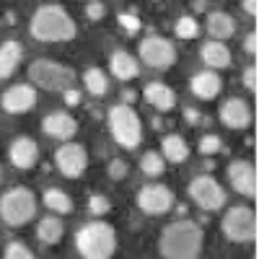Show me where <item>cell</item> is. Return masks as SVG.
Masks as SVG:
<instances>
[{"mask_svg": "<svg viewBox=\"0 0 259 259\" xmlns=\"http://www.w3.org/2000/svg\"><path fill=\"white\" fill-rule=\"evenodd\" d=\"M78 26L73 16L62 6H39L36 13L31 16V36L36 41H70L75 39Z\"/></svg>", "mask_w": 259, "mask_h": 259, "instance_id": "cell-1", "label": "cell"}, {"mask_svg": "<svg viewBox=\"0 0 259 259\" xmlns=\"http://www.w3.org/2000/svg\"><path fill=\"white\" fill-rule=\"evenodd\" d=\"M161 254L166 259H197L202 251V228L192 221H177L161 233Z\"/></svg>", "mask_w": 259, "mask_h": 259, "instance_id": "cell-2", "label": "cell"}, {"mask_svg": "<svg viewBox=\"0 0 259 259\" xmlns=\"http://www.w3.org/2000/svg\"><path fill=\"white\" fill-rule=\"evenodd\" d=\"M75 246L83 259H112L117 251V233L109 223L94 221L75 233Z\"/></svg>", "mask_w": 259, "mask_h": 259, "instance_id": "cell-3", "label": "cell"}, {"mask_svg": "<svg viewBox=\"0 0 259 259\" xmlns=\"http://www.w3.org/2000/svg\"><path fill=\"white\" fill-rule=\"evenodd\" d=\"M29 78L36 89L52 94H65L75 85V70L55 60H34L29 65Z\"/></svg>", "mask_w": 259, "mask_h": 259, "instance_id": "cell-4", "label": "cell"}, {"mask_svg": "<svg viewBox=\"0 0 259 259\" xmlns=\"http://www.w3.org/2000/svg\"><path fill=\"white\" fill-rule=\"evenodd\" d=\"M109 127H112V135L122 148H138L143 140V127H140V117L130 104H117L109 109Z\"/></svg>", "mask_w": 259, "mask_h": 259, "instance_id": "cell-5", "label": "cell"}, {"mask_svg": "<svg viewBox=\"0 0 259 259\" xmlns=\"http://www.w3.org/2000/svg\"><path fill=\"white\" fill-rule=\"evenodd\" d=\"M0 215L8 226H26L36 215V197L26 187H16L3 194L0 200Z\"/></svg>", "mask_w": 259, "mask_h": 259, "instance_id": "cell-6", "label": "cell"}, {"mask_svg": "<svg viewBox=\"0 0 259 259\" xmlns=\"http://www.w3.org/2000/svg\"><path fill=\"white\" fill-rule=\"evenodd\" d=\"M223 233L233 244H251L256 239V212L244 205L231 207L223 218Z\"/></svg>", "mask_w": 259, "mask_h": 259, "instance_id": "cell-7", "label": "cell"}, {"mask_svg": "<svg viewBox=\"0 0 259 259\" xmlns=\"http://www.w3.org/2000/svg\"><path fill=\"white\" fill-rule=\"evenodd\" d=\"M189 197L197 202L202 210L212 212V210H221L226 205V189L212 177H197V179H192V184H189Z\"/></svg>", "mask_w": 259, "mask_h": 259, "instance_id": "cell-8", "label": "cell"}, {"mask_svg": "<svg viewBox=\"0 0 259 259\" xmlns=\"http://www.w3.org/2000/svg\"><path fill=\"white\" fill-rule=\"evenodd\" d=\"M140 60L150 68H171L177 62V47L163 36H145L140 41Z\"/></svg>", "mask_w": 259, "mask_h": 259, "instance_id": "cell-9", "label": "cell"}, {"mask_svg": "<svg viewBox=\"0 0 259 259\" xmlns=\"http://www.w3.org/2000/svg\"><path fill=\"white\" fill-rule=\"evenodd\" d=\"M55 163L62 171V177L75 179L85 171V166H89V153H85V148L78 145V143H65L62 148L55 150Z\"/></svg>", "mask_w": 259, "mask_h": 259, "instance_id": "cell-10", "label": "cell"}, {"mask_svg": "<svg viewBox=\"0 0 259 259\" xmlns=\"http://www.w3.org/2000/svg\"><path fill=\"white\" fill-rule=\"evenodd\" d=\"M138 205H140L143 212L163 215V212L171 210V205H174V192L166 184H145L138 192Z\"/></svg>", "mask_w": 259, "mask_h": 259, "instance_id": "cell-11", "label": "cell"}, {"mask_svg": "<svg viewBox=\"0 0 259 259\" xmlns=\"http://www.w3.org/2000/svg\"><path fill=\"white\" fill-rule=\"evenodd\" d=\"M228 179L233 184V189L244 194V197H256L259 192V182H256V168L249 161H233L228 166Z\"/></svg>", "mask_w": 259, "mask_h": 259, "instance_id": "cell-12", "label": "cell"}, {"mask_svg": "<svg viewBox=\"0 0 259 259\" xmlns=\"http://www.w3.org/2000/svg\"><path fill=\"white\" fill-rule=\"evenodd\" d=\"M34 104H36V91L34 85H26V83H16L3 94V109L11 114H24L34 109Z\"/></svg>", "mask_w": 259, "mask_h": 259, "instance_id": "cell-13", "label": "cell"}, {"mask_svg": "<svg viewBox=\"0 0 259 259\" xmlns=\"http://www.w3.org/2000/svg\"><path fill=\"white\" fill-rule=\"evenodd\" d=\"M221 122H223L226 127H231V130H244V127H249L251 112H249L246 101H241V99H228V101H223V104H221Z\"/></svg>", "mask_w": 259, "mask_h": 259, "instance_id": "cell-14", "label": "cell"}, {"mask_svg": "<svg viewBox=\"0 0 259 259\" xmlns=\"http://www.w3.org/2000/svg\"><path fill=\"white\" fill-rule=\"evenodd\" d=\"M41 130L55 138V140H70L75 133H78V122L70 117V114H62V112H52L45 117V122H41Z\"/></svg>", "mask_w": 259, "mask_h": 259, "instance_id": "cell-15", "label": "cell"}, {"mask_svg": "<svg viewBox=\"0 0 259 259\" xmlns=\"http://www.w3.org/2000/svg\"><path fill=\"white\" fill-rule=\"evenodd\" d=\"M8 156H11V163L16 168L26 171V168L36 166V161H39V145L31 138H18V140H13Z\"/></svg>", "mask_w": 259, "mask_h": 259, "instance_id": "cell-16", "label": "cell"}, {"mask_svg": "<svg viewBox=\"0 0 259 259\" xmlns=\"http://www.w3.org/2000/svg\"><path fill=\"white\" fill-rule=\"evenodd\" d=\"M221 89H223V80H221V75L218 73H197L192 78V94L197 96V99H202V101H212V99H218V94H221Z\"/></svg>", "mask_w": 259, "mask_h": 259, "instance_id": "cell-17", "label": "cell"}, {"mask_svg": "<svg viewBox=\"0 0 259 259\" xmlns=\"http://www.w3.org/2000/svg\"><path fill=\"white\" fill-rule=\"evenodd\" d=\"M145 101L158 112H171L177 106V94L166 83H150L145 89Z\"/></svg>", "mask_w": 259, "mask_h": 259, "instance_id": "cell-18", "label": "cell"}, {"mask_svg": "<svg viewBox=\"0 0 259 259\" xmlns=\"http://www.w3.org/2000/svg\"><path fill=\"white\" fill-rule=\"evenodd\" d=\"M21 57H24V47H21L18 41H13V39L3 41V45H0V78L3 80L11 78L18 68Z\"/></svg>", "mask_w": 259, "mask_h": 259, "instance_id": "cell-19", "label": "cell"}, {"mask_svg": "<svg viewBox=\"0 0 259 259\" xmlns=\"http://www.w3.org/2000/svg\"><path fill=\"white\" fill-rule=\"evenodd\" d=\"M161 158L168 163H184L189 158V145L182 135H168L161 143Z\"/></svg>", "mask_w": 259, "mask_h": 259, "instance_id": "cell-20", "label": "cell"}, {"mask_svg": "<svg viewBox=\"0 0 259 259\" xmlns=\"http://www.w3.org/2000/svg\"><path fill=\"white\" fill-rule=\"evenodd\" d=\"M207 31L215 36V41H223V39H231L236 34V21L223 13V11H215L207 16Z\"/></svg>", "mask_w": 259, "mask_h": 259, "instance_id": "cell-21", "label": "cell"}, {"mask_svg": "<svg viewBox=\"0 0 259 259\" xmlns=\"http://www.w3.org/2000/svg\"><path fill=\"white\" fill-rule=\"evenodd\" d=\"M202 60H205L207 68L223 70L231 65V52L223 41H207V45H202Z\"/></svg>", "mask_w": 259, "mask_h": 259, "instance_id": "cell-22", "label": "cell"}, {"mask_svg": "<svg viewBox=\"0 0 259 259\" xmlns=\"http://www.w3.org/2000/svg\"><path fill=\"white\" fill-rule=\"evenodd\" d=\"M109 68H112V73H114L119 80H133V78H138V73H140V68H138V60H135L133 55L122 52V50L112 55Z\"/></svg>", "mask_w": 259, "mask_h": 259, "instance_id": "cell-23", "label": "cell"}, {"mask_svg": "<svg viewBox=\"0 0 259 259\" xmlns=\"http://www.w3.org/2000/svg\"><path fill=\"white\" fill-rule=\"evenodd\" d=\"M83 83L91 96H106V91H109V78L101 68H89L83 75Z\"/></svg>", "mask_w": 259, "mask_h": 259, "instance_id": "cell-24", "label": "cell"}, {"mask_svg": "<svg viewBox=\"0 0 259 259\" xmlns=\"http://www.w3.org/2000/svg\"><path fill=\"white\" fill-rule=\"evenodd\" d=\"M36 233H39V239L45 241V244H57L62 239V233H65V226L60 218H41V223L36 226Z\"/></svg>", "mask_w": 259, "mask_h": 259, "instance_id": "cell-25", "label": "cell"}, {"mask_svg": "<svg viewBox=\"0 0 259 259\" xmlns=\"http://www.w3.org/2000/svg\"><path fill=\"white\" fill-rule=\"evenodd\" d=\"M45 205H47L52 212H60V215L73 212V200H70V194L62 192V189H47V192H45Z\"/></svg>", "mask_w": 259, "mask_h": 259, "instance_id": "cell-26", "label": "cell"}, {"mask_svg": "<svg viewBox=\"0 0 259 259\" xmlns=\"http://www.w3.org/2000/svg\"><path fill=\"white\" fill-rule=\"evenodd\" d=\"M163 166H166V161L161 158V153H156V150H148V153L140 158V168H143L145 177H158L163 171Z\"/></svg>", "mask_w": 259, "mask_h": 259, "instance_id": "cell-27", "label": "cell"}, {"mask_svg": "<svg viewBox=\"0 0 259 259\" xmlns=\"http://www.w3.org/2000/svg\"><path fill=\"white\" fill-rule=\"evenodd\" d=\"M177 36L179 39H197V34H200V24L194 21L192 16H182L179 21H177Z\"/></svg>", "mask_w": 259, "mask_h": 259, "instance_id": "cell-28", "label": "cell"}, {"mask_svg": "<svg viewBox=\"0 0 259 259\" xmlns=\"http://www.w3.org/2000/svg\"><path fill=\"white\" fill-rule=\"evenodd\" d=\"M6 259H34V251L21 241H11L6 246Z\"/></svg>", "mask_w": 259, "mask_h": 259, "instance_id": "cell-29", "label": "cell"}, {"mask_svg": "<svg viewBox=\"0 0 259 259\" xmlns=\"http://www.w3.org/2000/svg\"><path fill=\"white\" fill-rule=\"evenodd\" d=\"M221 150H223V143H221L218 135H205L200 140V153L202 156H215V153H221Z\"/></svg>", "mask_w": 259, "mask_h": 259, "instance_id": "cell-30", "label": "cell"}, {"mask_svg": "<svg viewBox=\"0 0 259 259\" xmlns=\"http://www.w3.org/2000/svg\"><path fill=\"white\" fill-rule=\"evenodd\" d=\"M89 207H91L94 215H106L112 205H109V200H106L104 194H91V197H89Z\"/></svg>", "mask_w": 259, "mask_h": 259, "instance_id": "cell-31", "label": "cell"}, {"mask_svg": "<svg viewBox=\"0 0 259 259\" xmlns=\"http://www.w3.org/2000/svg\"><path fill=\"white\" fill-rule=\"evenodd\" d=\"M119 26H122L127 34H138V31H140V18L133 16V13H119Z\"/></svg>", "mask_w": 259, "mask_h": 259, "instance_id": "cell-32", "label": "cell"}, {"mask_svg": "<svg viewBox=\"0 0 259 259\" xmlns=\"http://www.w3.org/2000/svg\"><path fill=\"white\" fill-rule=\"evenodd\" d=\"M85 16H89L91 21H99V18H104V16H106V8H104V3H99V0L89 3V6H85Z\"/></svg>", "mask_w": 259, "mask_h": 259, "instance_id": "cell-33", "label": "cell"}, {"mask_svg": "<svg viewBox=\"0 0 259 259\" xmlns=\"http://www.w3.org/2000/svg\"><path fill=\"white\" fill-rule=\"evenodd\" d=\"M256 73H259L256 68H246V70H244V85H246L251 94L259 89V75H256Z\"/></svg>", "mask_w": 259, "mask_h": 259, "instance_id": "cell-34", "label": "cell"}, {"mask_svg": "<svg viewBox=\"0 0 259 259\" xmlns=\"http://www.w3.org/2000/svg\"><path fill=\"white\" fill-rule=\"evenodd\" d=\"M124 174H127V163L122 158H117V161L109 163V177L112 179H124Z\"/></svg>", "mask_w": 259, "mask_h": 259, "instance_id": "cell-35", "label": "cell"}, {"mask_svg": "<svg viewBox=\"0 0 259 259\" xmlns=\"http://www.w3.org/2000/svg\"><path fill=\"white\" fill-rule=\"evenodd\" d=\"M244 50H246V55H259V36H256V31H251L244 39Z\"/></svg>", "mask_w": 259, "mask_h": 259, "instance_id": "cell-36", "label": "cell"}, {"mask_svg": "<svg viewBox=\"0 0 259 259\" xmlns=\"http://www.w3.org/2000/svg\"><path fill=\"white\" fill-rule=\"evenodd\" d=\"M62 96H65V101H68V104H70V106H75V104H78V101H80V94H78V91H75V89H68V91H65V94H62Z\"/></svg>", "mask_w": 259, "mask_h": 259, "instance_id": "cell-37", "label": "cell"}, {"mask_svg": "<svg viewBox=\"0 0 259 259\" xmlns=\"http://www.w3.org/2000/svg\"><path fill=\"white\" fill-rule=\"evenodd\" d=\"M244 11L249 16H256L259 13V0H244Z\"/></svg>", "mask_w": 259, "mask_h": 259, "instance_id": "cell-38", "label": "cell"}, {"mask_svg": "<svg viewBox=\"0 0 259 259\" xmlns=\"http://www.w3.org/2000/svg\"><path fill=\"white\" fill-rule=\"evenodd\" d=\"M184 114H187V119H189L192 124H197V122H200V112H197V109H187Z\"/></svg>", "mask_w": 259, "mask_h": 259, "instance_id": "cell-39", "label": "cell"}, {"mask_svg": "<svg viewBox=\"0 0 259 259\" xmlns=\"http://www.w3.org/2000/svg\"><path fill=\"white\" fill-rule=\"evenodd\" d=\"M124 99H127V104H133L135 101V91H124Z\"/></svg>", "mask_w": 259, "mask_h": 259, "instance_id": "cell-40", "label": "cell"}, {"mask_svg": "<svg viewBox=\"0 0 259 259\" xmlns=\"http://www.w3.org/2000/svg\"><path fill=\"white\" fill-rule=\"evenodd\" d=\"M0 179H3V171H0Z\"/></svg>", "mask_w": 259, "mask_h": 259, "instance_id": "cell-41", "label": "cell"}]
</instances>
